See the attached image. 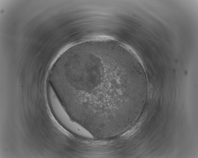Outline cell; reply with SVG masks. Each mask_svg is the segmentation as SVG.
<instances>
[{
	"label": "cell",
	"mask_w": 198,
	"mask_h": 158,
	"mask_svg": "<svg viewBox=\"0 0 198 158\" xmlns=\"http://www.w3.org/2000/svg\"><path fill=\"white\" fill-rule=\"evenodd\" d=\"M123 48L93 41L75 45L60 57L54 81L60 101L73 121L103 135L125 125L129 72L135 68Z\"/></svg>",
	"instance_id": "6da1fadb"
}]
</instances>
